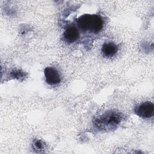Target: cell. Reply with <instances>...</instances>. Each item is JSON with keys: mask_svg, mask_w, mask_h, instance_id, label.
I'll list each match as a JSON object with an SVG mask.
<instances>
[{"mask_svg": "<svg viewBox=\"0 0 154 154\" xmlns=\"http://www.w3.org/2000/svg\"><path fill=\"white\" fill-rule=\"evenodd\" d=\"M77 24L82 31L97 34L102 29L103 21L97 14H85L77 19Z\"/></svg>", "mask_w": 154, "mask_h": 154, "instance_id": "obj_1", "label": "cell"}, {"mask_svg": "<svg viewBox=\"0 0 154 154\" xmlns=\"http://www.w3.org/2000/svg\"><path fill=\"white\" fill-rule=\"evenodd\" d=\"M123 116L116 111H108L96 119L94 125L100 129H109L114 128L122 120Z\"/></svg>", "mask_w": 154, "mask_h": 154, "instance_id": "obj_2", "label": "cell"}, {"mask_svg": "<svg viewBox=\"0 0 154 154\" xmlns=\"http://www.w3.org/2000/svg\"><path fill=\"white\" fill-rule=\"evenodd\" d=\"M135 113L143 119H148L153 117L154 113V105L150 102H145L137 106L134 109Z\"/></svg>", "mask_w": 154, "mask_h": 154, "instance_id": "obj_3", "label": "cell"}, {"mask_svg": "<svg viewBox=\"0 0 154 154\" xmlns=\"http://www.w3.org/2000/svg\"><path fill=\"white\" fill-rule=\"evenodd\" d=\"M46 82L49 85H56L61 82L60 75L57 69L52 67H47L44 70Z\"/></svg>", "mask_w": 154, "mask_h": 154, "instance_id": "obj_4", "label": "cell"}, {"mask_svg": "<svg viewBox=\"0 0 154 154\" xmlns=\"http://www.w3.org/2000/svg\"><path fill=\"white\" fill-rule=\"evenodd\" d=\"M63 37L67 43H72L79 38V33L78 29L75 26H69L64 32Z\"/></svg>", "mask_w": 154, "mask_h": 154, "instance_id": "obj_5", "label": "cell"}, {"mask_svg": "<svg viewBox=\"0 0 154 154\" xmlns=\"http://www.w3.org/2000/svg\"><path fill=\"white\" fill-rule=\"evenodd\" d=\"M118 51L117 46L113 42H105L102 46V52L107 58L114 56Z\"/></svg>", "mask_w": 154, "mask_h": 154, "instance_id": "obj_6", "label": "cell"}, {"mask_svg": "<svg viewBox=\"0 0 154 154\" xmlns=\"http://www.w3.org/2000/svg\"><path fill=\"white\" fill-rule=\"evenodd\" d=\"M34 146L38 150H42V149L44 147L43 143L39 140H36L34 141Z\"/></svg>", "mask_w": 154, "mask_h": 154, "instance_id": "obj_7", "label": "cell"}, {"mask_svg": "<svg viewBox=\"0 0 154 154\" xmlns=\"http://www.w3.org/2000/svg\"><path fill=\"white\" fill-rule=\"evenodd\" d=\"M11 74L13 77H15L16 78H21L23 75V73L22 72H20L19 70H15L13 72H12Z\"/></svg>", "mask_w": 154, "mask_h": 154, "instance_id": "obj_8", "label": "cell"}]
</instances>
